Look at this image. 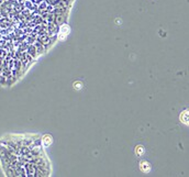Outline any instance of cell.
<instances>
[{"label": "cell", "mask_w": 189, "mask_h": 177, "mask_svg": "<svg viewBox=\"0 0 189 177\" xmlns=\"http://www.w3.org/2000/svg\"><path fill=\"white\" fill-rule=\"evenodd\" d=\"M140 170L142 171L143 173H148L151 171V164L148 162V161H142L140 163Z\"/></svg>", "instance_id": "1"}, {"label": "cell", "mask_w": 189, "mask_h": 177, "mask_svg": "<svg viewBox=\"0 0 189 177\" xmlns=\"http://www.w3.org/2000/svg\"><path fill=\"white\" fill-rule=\"evenodd\" d=\"M59 32H61V34H63V37H62V40H64L65 37H66V35L68 34V32H69V28L67 27L66 24L62 25L61 29H59Z\"/></svg>", "instance_id": "2"}, {"label": "cell", "mask_w": 189, "mask_h": 177, "mask_svg": "<svg viewBox=\"0 0 189 177\" xmlns=\"http://www.w3.org/2000/svg\"><path fill=\"white\" fill-rule=\"evenodd\" d=\"M144 153H145L144 146H142V145H138V146L135 148V154H136V156H143Z\"/></svg>", "instance_id": "3"}, {"label": "cell", "mask_w": 189, "mask_h": 177, "mask_svg": "<svg viewBox=\"0 0 189 177\" xmlns=\"http://www.w3.org/2000/svg\"><path fill=\"white\" fill-rule=\"evenodd\" d=\"M180 121L184 122L185 124H188V110H185L180 114Z\"/></svg>", "instance_id": "4"}, {"label": "cell", "mask_w": 189, "mask_h": 177, "mask_svg": "<svg viewBox=\"0 0 189 177\" xmlns=\"http://www.w3.org/2000/svg\"><path fill=\"white\" fill-rule=\"evenodd\" d=\"M42 142H43V144H44V146H49V145L52 144V138L49 136V135H45L44 138H43V140H42Z\"/></svg>", "instance_id": "5"}, {"label": "cell", "mask_w": 189, "mask_h": 177, "mask_svg": "<svg viewBox=\"0 0 189 177\" xmlns=\"http://www.w3.org/2000/svg\"><path fill=\"white\" fill-rule=\"evenodd\" d=\"M81 87H83V84H81L80 81H76V83H74V89L79 90V89H81Z\"/></svg>", "instance_id": "6"}]
</instances>
